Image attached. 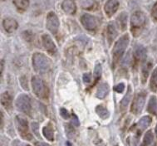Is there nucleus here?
Listing matches in <instances>:
<instances>
[{"label":"nucleus","mask_w":157,"mask_h":146,"mask_svg":"<svg viewBox=\"0 0 157 146\" xmlns=\"http://www.w3.org/2000/svg\"><path fill=\"white\" fill-rule=\"evenodd\" d=\"M130 37L128 34H124L123 36L116 42L112 50V64L113 66H117V64L122 58L124 52H126V48L128 47Z\"/></svg>","instance_id":"1"},{"label":"nucleus","mask_w":157,"mask_h":146,"mask_svg":"<svg viewBox=\"0 0 157 146\" xmlns=\"http://www.w3.org/2000/svg\"><path fill=\"white\" fill-rule=\"evenodd\" d=\"M33 66L38 73H46L51 67V62L44 54L37 52L33 56Z\"/></svg>","instance_id":"2"},{"label":"nucleus","mask_w":157,"mask_h":146,"mask_svg":"<svg viewBox=\"0 0 157 146\" xmlns=\"http://www.w3.org/2000/svg\"><path fill=\"white\" fill-rule=\"evenodd\" d=\"M33 91L37 97L41 100H48L49 97V89L40 77H33L32 78Z\"/></svg>","instance_id":"3"},{"label":"nucleus","mask_w":157,"mask_h":146,"mask_svg":"<svg viewBox=\"0 0 157 146\" xmlns=\"http://www.w3.org/2000/svg\"><path fill=\"white\" fill-rule=\"evenodd\" d=\"M146 17L141 11L135 12L131 17V31L133 36H137L138 32L145 27Z\"/></svg>","instance_id":"4"},{"label":"nucleus","mask_w":157,"mask_h":146,"mask_svg":"<svg viewBox=\"0 0 157 146\" xmlns=\"http://www.w3.org/2000/svg\"><path fill=\"white\" fill-rule=\"evenodd\" d=\"M16 106L18 110H20L25 114H30L31 112V100L29 95L25 94H22L18 95L16 100Z\"/></svg>","instance_id":"5"},{"label":"nucleus","mask_w":157,"mask_h":146,"mask_svg":"<svg viewBox=\"0 0 157 146\" xmlns=\"http://www.w3.org/2000/svg\"><path fill=\"white\" fill-rule=\"evenodd\" d=\"M59 25L60 23L57 14L54 12H49L47 16V28L48 29L51 33L56 35L59 28Z\"/></svg>","instance_id":"6"},{"label":"nucleus","mask_w":157,"mask_h":146,"mask_svg":"<svg viewBox=\"0 0 157 146\" xmlns=\"http://www.w3.org/2000/svg\"><path fill=\"white\" fill-rule=\"evenodd\" d=\"M80 20L82 26L88 31H94L98 27V20L97 17L88 13L83 14Z\"/></svg>","instance_id":"7"},{"label":"nucleus","mask_w":157,"mask_h":146,"mask_svg":"<svg viewBox=\"0 0 157 146\" xmlns=\"http://www.w3.org/2000/svg\"><path fill=\"white\" fill-rule=\"evenodd\" d=\"M146 101V93L144 92H140L139 94L136 95L135 97L134 101L132 106V112L136 115L140 114L143 109V106Z\"/></svg>","instance_id":"8"},{"label":"nucleus","mask_w":157,"mask_h":146,"mask_svg":"<svg viewBox=\"0 0 157 146\" xmlns=\"http://www.w3.org/2000/svg\"><path fill=\"white\" fill-rule=\"evenodd\" d=\"M17 128H18V131L20 133L21 136L24 138V139H26V140H30L32 137L29 132V125H28L27 120L24 118L21 117V116H17Z\"/></svg>","instance_id":"9"},{"label":"nucleus","mask_w":157,"mask_h":146,"mask_svg":"<svg viewBox=\"0 0 157 146\" xmlns=\"http://www.w3.org/2000/svg\"><path fill=\"white\" fill-rule=\"evenodd\" d=\"M42 43L46 51L48 53L51 55H54L57 52V47L48 34H43L42 36Z\"/></svg>","instance_id":"10"},{"label":"nucleus","mask_w":157,"mask_h":146,"mask_svg":"<svg viewBox=\"0 0 157 146\" xmlns=\"http://www.w3.org/2000/svg\"><path fill=\"white\" fill-rule=\"evenodd\" d=\"M119 8V2L118 0H107L104 6V11L108 17H112L117 13Z\"/></svg>","instance_id":"11"},{"label":"nucleus","mask_w":157,"mask_h":146,"mask_svg":"<svg viewBox=\"0 0 157 146\" xmlns=\"http://www.w3.org/2000/svg\"><path fill=\"white\" fill-rule=\"evenodd\" d=\"M3 27L4 30L9 33H13L18 28V23L14 18L6 17L3 21Z\"/></svg>","instance_id":"12"},{"label":"nucleus","mask_w":157,"mask_h":146,"mask_svg":"<svg viewBox=\"0 0 157 146\" xmlns=\"http://www.w3.org/2000/svg\"><path fill=\"white\" fill-rule=\"evenodd\" d=\"M62 9L67 14L73 15L77 11V5L74 0H64L62 3Z\"/></svg>","instance_id":"13"},{"label":"nucleus","mask_w":157,"mask_h":146,"mask_svg":"<svg viewBox=\"0 0 157 146\" xmlns=\"http://www.w3.org/2000/svg\"><path fill=\"white\" fill-rule=\"evenodd\" d=\"M147 52L146 49L141 45H138L136 47L134 50V59L136 61V62H140L146 60Z\"/></svg>","instance_id":"14"},{"label":"nucleus","mask_w":157,"mask_h":146,"mask_svg":"<svg viewBox=\"0 0 157 146\" xmlns=\"http://www.w3.org/2000/svg\"><path fill=\"white\" fill-rule=\"evenodd\" d=\"M106 35H107V41H108L109 44L111 45L112 42L115 40V38L118 35V32H117V28H116V26H115V24L113 23H109L108 25H107Z\"/></svg>","instance_id":"15"},{"label":"nucleus","mask_w":157,"mask_h":146,"mask_svg":"<svg viewBox=\"0 0 157 146\" xmlns=\"http://www.w3.org/2000/svg\"><path fill=\"white\" fill-rule=\"evenodd\" d=\"M127 19H128V17H127L126 13H125V12L120 13L119 16L117 17V24L121 31H125L127 28Z\"/></svg>","instance_id":"16"},{"label":"nucleus","mask_w":157,"mask_h":146,"mask_svg":"<svg viewBox=\"0 0 157 146\" xmlns=\"http://www.w3.org/2000/svg\"><path fill=\"white\" fill-rule=\"evenodd\" d=\"M12 103H13V100L9 92H4L1 95V104L5 107L7 110L11 109Z\"/></svg>","instance_id":"17"},{"label":"nucleus","mask_w":157,"mask_h":146,"mask_svg":"<svg viewBox=\"0 0 157 146\" xmlns=\"http://www.w3.org/2000/svg\"><path fill=\"white\" fill-rule=\"evenodd\" d=\"M109 93V86L106 83H101L98 86L97 92V97L104 99Z\"/></svg>","instance_id":"18"},{"label":"nucleus","mask_w":157,"mask_h":146,"mask_svg":"<svg viewBox=\"0 0 157 146\" xmlns=\"http://www.w3.org/2000/svg\"><path fill=\"white\" fill-rule=\"evenodd\" d=\"M132 95V87H131V86H129L128 91H127L126 95L123 97L122 100H121V110H125L126 109V107L128 106V104L130 103V101H131Z\"/></svg>","instance_id":"19"},{"label":"nucleus","mask_w":157,"mask_h":146,"mask_svg":"<svg viewBox=\"0 0 157 146\" xmlns=\"http://www.w3.org/2000/svg\"><path fill=\"white\" fill-rule=\"evenodd\" d=\"M13 3L20 12L26 11L29 6V0H13Z\"/></svg>","instance_id":"20"},{"label":"nucleus","mask_w":157,"mask_h":146,"mask_svg":"<svg viewBox=\"0 0 157 146\" xmlns=\"http://www.w3.org/2000/svg\"><path fill=\"white\" fill-rule=\"evenodd\" d=\"M147 110L152 115H156L157 113V100L155 96L152 95L150 98L148 106H147Z\"/></svg>","instance_id":"21"},{"label":"nucleus","mask_w":157,"mask_h":146,"mask_svg":"<svg viewBox=\"0 0 157 146\" xmlns=\"http://www.w3.org/2000/svg\"><path fill=\"white\" fill-rule=\"evenodd\" d=\"M150 87L153 92L157 91V68L155 69V71L152 73L151 82H150Z\"/></svg>","instance_id":"22"},{"label":"nucleus","mask_w":157,"mask_h":146,"mask_svg":"<svg viewBox=\"0 0 157 146\" xmlns=\"http://www.w3.org/2000/svg\"><path fill=\"white\" fill-rule=\"evenodd\" d=\"M151 63H146L145 66H143L142 68V75H141V77H142L143 83H145L146 81V79L148 77L149 72L151 71Z\"/></svg>","instance_id":"23"},{"label":"nucleus","mask_w":157,"mask_h":146,"mask_svg":"<svg viewBox=\"0 0 157 146\" xmlns=\"http://www.w3.org/2000/svg\"><path fill=\"white\" fill-rule=\"evenodd\" d=\"M96 112L97 113V115H99L100 117L103 118V119H106V118H107L109 116V112L102 106H97V108H96Z\"/></svg>","instance_id":"24"},{"label":"nucleus","mask_w":157,"mask_h":146,"mask_svg":"<svg viewBox=\"0 0 157 146\" xmlns=\"http://www.w3.org/2000/svg\"><path fill=\"white\" fill-rule=\"evenodd\" d=\"M43 134L49 140H53V129L50 126H46L43 129Z\"/></svg>","instance_id":"25"},{"label":"nucleus","mask_w":157,"mask_h":146,"mask_svg":"<svg viewBox=\"0 0 157 146\" xmlns=\"http://www.w3.org/2000/svg\"><path fill=\"white\" fill-rule=\"evenodd\" d=\"M151 123V119L149 117V116H144V117L140 120L139 122V125L142 128V129H145L147 126H149Z\"/></svg>","instance_id":"26"},{"label":"nucleus","mask_w":157,"mask_h":146,"mask_svg":"<svg viewBox=\"0 0 157 146\" xmlns=\"http://www.w3.org/2000/svg\"><path fill=\"white\" fill-rule=\"evenodd\" d=\"M101 77V66L100 64H97L94 69V78L96 81L98 80Z\"/></svg>","instance_id":"27"},{"label":"nucleus","mask_w":157,"mask_h":146,"mask_svg":"<svg viewBox=\"0 0 157 146\" xmlns=\"http://www.w3.org/2000/svg\"><path fill=\"white\" fill-rule=\"evenodd\" d=\"M152 140H153V135H152L151 132L149 131L145 136V139H144V144L145 145H149L152 142Z\"/></svg>","instance_id":"28"},{"label":"nucleus","mask_w":157,"mask_h":146,"mask_svg":"<svg viewBox=\"0 0 157 146\" xmlns=\"http://www.w3.org/2000/svg\"><path fill=\"white\" fill-rule=\"evenodd\" d=\"M151 16L155 20L157 21V2L155 3L151 9Z\"/></svg>","instance_id":"29"},{"label":"nucleus","mask_w":157,"mask_h":146,"mask_svg":"<svg viewBox=\"0 0 157 146\" xmlns=\"http://www.w3.org/2000/svg\"><path fill=\"white\" fill-rule=\"evenodd\" d=\"M124 88H125V85L123 83H120L115 86L114 90L118 93H122L123 91H124Z\"/></svg>","instance_id":"30"},{"label":"nucleus","mask_w":157,"mask_h":146,"mask_svg":"<svg viewBox=\"0 0 157 146\" xmlns=\"http://www.w3.org/2000/svg\"><path fill=\"white\" fill-rule=\"evenodd\" d=\"M91 77L89 73H86V74L83 75V81H84L85 83H90V82H91Z\"/></svg>","instance_id":"31"},{"label":"nucleus","mask_w":157,"mask_h":146,"mask_svg":"<svg viewBox=\"0 0 157 146\" xmlns=\"http://www.w3.org/2000/svg\"><path fill=\"white\" fill-rule=\"evenodd\" d=\"M60 113H61V115H62L64 119H67V118L69 117L68 111H67L65 108H62L60 110Z\"/></svg>","instance_id":"32"},{"label":"nucleus","mask_w":157,"mask_h":146,"mask_svg":"<svg viewBox=\"0 0 157 146\" xmlns=\"http://www.w3.org/2000/svg\"><path fill=\"white\" fill-rule=\"evenodd\" d=\"M36 146H49L44 143H36Z\"/></svg>","instance_id":"33"},{"label":"nucleus","mask_w":157,"mask_h":146,"mask_svg":"<svg viewBox=\"0 0 157 146\" xmlns=\"http://www.w3.org/2000/svg\"><path fill=\"white\" fill-rule=\"evenodd\" d=\"M155 132H156V135H157V125H156V129H155Z\"/></svg>","instance_id":"34"},{"label":"nucleus","mask_w":157,"mask_h":146,"mask_svg":"<svg viewBox=\"0 0 157 146\" xmlns=\"http://www.w3.org/2000/svg\"><path fill=\"white\" fill-rule=\"evenodd\" d=\"M2 1H5V0H2Z\"/></svg>","instance_id":"35"}]
</instances>
